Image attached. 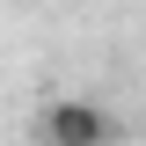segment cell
<instances>
[{
    "label": "cell",
    "mask_w": 146,
    "mask_h": 146,
    "mask_svg": "<svg viewBox=\"0 0 146 146\" xmlns=\"http://www.w3.org/2000/svg\"><path fill=\"white\" fill-rule=\"evenodd\" d=\"M110 139H117V124L102 102H88V95L44 102V146H110Z\"/></svg>",
    "instance_id": "obj_1"
}]
</instances>
